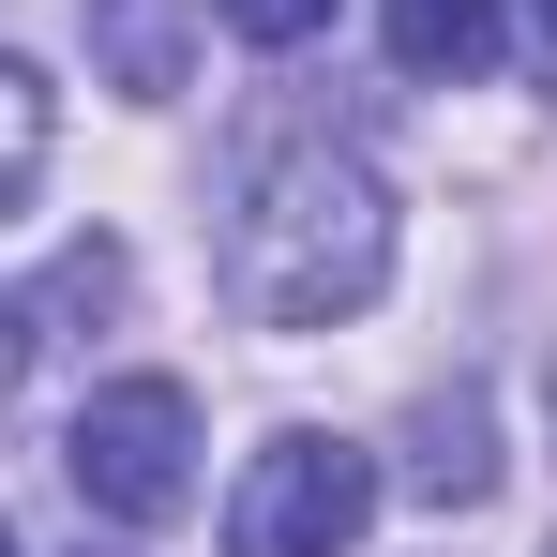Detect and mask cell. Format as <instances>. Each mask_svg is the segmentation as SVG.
<instances>
[{
    "label": "cell",
    "instance_id": "obj_1",
    "mask_svg": "<svg viewBox=\"0 0 557 557\" xmlns=\"http://www.w3.org/2000/svg\"><path fill=\"white\" fill-rule=\"evenodd\" d=\"M392 286V182L347 136H257L226 182V301L257 332H332Z\"/></svg>",
    "mask_w": 557,
    "mask_h": 557
},
{
    "label": "cell",
    "instance_id": "obj_2",
    "mask_svg": "<svg viewBox=\"0 0 557 557\" xmlns=\"http://www.w3.org/2000/svg\"><path fill=\"white\" fill-rule=\"evenodd\" d=\"M61 482L91 497L106 528L196 512V392L182 376H106L91 407H76V437H61Z\"/></svg>",
    "mask_w": 557,
    "mask_h": 557
},
{
    "label": "cell",
    "instance_id": "obj_3",
    "mask_svg": "<svg viewBox=\"0 0 557 557\" xmlns=\"http://www.w3.org/2000/svg\"><path fill=\"white\" fill-rule=\"evenodd\" d=\"M362 528H376V453L317 437V422H286L226 497V557H362Z\"/></svg>",
    "mask_w": 557,
    "mask_h": 557
},
{
    "label": "cell",
    "instance_id": "obj_4",
    "mask_svg": "<svg viewBox=\"0 0 557 557\" xmlns=\"http://www.w3.org/2000/svg\"><path fill=\"white\" fill-rule=\"evenodd\" d=\"M482 61H497V0H392V76L467 91Z\"/></svg>",
    "mask_w": 557,
    "mask_h": 557
},
{
    "label": "cell",
    "instance_id": "obj_5",
    "mask_svg": "<svg viewBox=\"0 0 557 557\" xmlns=\"http://www.w3.org/2000/svg\"><path fill=\"white\" fill-rule=\"evenodd\" d=\"M46 151H61V106H46V76L0 46V226L30 211V182H46Z\"/></svg>",
    "mask_w": 557,
    "mask_h": 557
},
{
    "label": "cell",
    "instance_id": "obj_6",
    "mask_svg": "<svg viewBox=\"0 0 557 557\" xmlns=\"http://www.w3.org/2000/svg\"><path fill=\"white\" fill-rule=\"evenodd\" d=\"M407 482H422V497H437V512H467V497H482V482H497V453H482V407H422V453H407Z\"/></svg>",
    "mask_w": 557,
    "mask_h": 557
},
{
    "label": "cell",
    "instance_id": "obj_7",
    "mask_svg": "<svg viewBox=\"0 0 557 557\" xmlns=\"http://www.w3.org/2000/svg\"><path fill=\"white\" fill-rule=\"evenodd\" d=\"M106 301H121V242H76V257H61V272L30 286V301H15V332H30V347H46V332H61V317H106Z\"/></svg>",
    "mask_w": 557,
    "mask_h": 557
},
{
    "label": "cell",
    "instance_id": "obj_8",
    "mask_svg": "<svg viewBox=\"0 0 557 557\" xmlns=\"http://www.w3.org/2000/svg\"><path fill=\"white\" fill-rule=\"evenodd\" d=\"M211 15H226L242 46H317V30H332V0H211Z\"/></svg>",
    "mask_w": 557,
    "mask_h": 557
},
{
    "label": "cell",
    "instance_id": "obj_9",
    "mask_svg": "<svg viewBox=\"0 0 557 557\" xmlns=\"http://www.w3.org/2000/svg\"><path fill=\"white\" fill-rule=\"evenodd\" d=\"M15 347H30V332H15V301H0V392H15Z\"/></svg>",
    "mask_w": 557,
    "mask_h": 557
},
{
    "label": "cell",
    "instance_id": "obj_10",
    "mask_svg": "<svg viewBox=\"0 0 557 557\" xmlns=\"http://www.w3.org/2000/svg\"><path fill=\"white\" fill-rule=\"evenodd\" d=\"M528 30H543V61H557V0H528Z\"/></svg>",
    "mask_w": 557,
    "mask_h": 557
},
{
    "label": "cell",
    "instance_id": "obj_11",
    "mask_svg": "<svg viewBox=\"0 0 557 557\" xmlns=\"http://www.w3.org/2000/svg\"><path fill=\"white\" fill-rule=\"evenodd\" d=\"M0 557H15V528H0Z\"/></svg>",
    "mask_w": 557,
    "mask_h": 557
}]
</instances>
